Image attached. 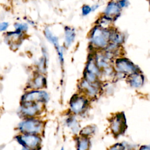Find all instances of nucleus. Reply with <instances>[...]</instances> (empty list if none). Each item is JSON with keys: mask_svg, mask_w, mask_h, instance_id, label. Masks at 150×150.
<instances>
[{"mask_svg": "<svg viewBox=\"0 0 150 150\" xmlns=\"http://www.w3.org/2000/svg\"><path fill=\"white\" fill-rule=\"evenodd\" d=\"M110 30L96 25L93 28L91 33V42L97 47L103 48L108 46L110 40Z\"/></svg>", "mask_w": 150, "mask_h": 150, "instance_id": "nucleus-1", "label": "nucleus"}, {"mask_svg": "<svg viewBox=\"0 0 150 150\" xmlns=\"http://www.w3.org/2000/svg\"><path fill=\"white\" fill-rule=\"evenodd\" d=\"M18 128L23 133L38 134L42 129V124L39 120L30 119L21 122L18 125Z\"/></svg>", "mask_w": 150, "mask_h": 150, "instance_id": "nucleus-2", "label": "nucleus"}, {"mask_svg": "<svg viewBox=\"0 0 150 150\" xmlns=\"http://www.w3.org/2000/svg\"><path fill=\"white\" fill-rule=\"evenodd\" d=\"M17 139L21 144L27 149L36 148L40 142V139L39 137L30 134H26V135L18 137Z\"/></svg>", "mask_w": 150, "mask_h": 150, "instance_id": "nucleus-3", "label": "nucleus"}, {"mask_svg": "<svg viewBox=\"0 0 150 150\" xmlns=\"http://www.w3.org/2000/svg\"><path fill=\"white\" fill-rule=\"evenodd\" d=\"M121 11L122 9L120 7L117 2L113 0H110L107 3L103 11V14L110 17L114 21H115L121 15Z\"/></svg>", "mask_w": 150, "mask_h": 150, "instance_id": "nucleus-4", "label": "nucleus"}, {"mask_svg": "<svg viewBox=\"0 0 150 150\" xmlns=\"http://www.w3.org/2000/svg\"><path fill=\"white\" fill-rule=\"evenodd\" d=\"M115 65L119 72L129 74L136 72V67L127 59H118Z\"/></svg>", "mask_w": 150, "mask_h": 150, "instance_id": "nucleus-5", "label": "nucleus"}, {"mask_svg": "<svg viewBox=\"0 0 150 150\" xmlns=\"http://www.w3.org/2000/svg\"><path fill=\"white\" fill-rule=\"evenodd\" d=\"M48 98L47 94L42 91H33L23 96L22 101L24 102L35 103L36 101H45Z\"/></svg>", "mask_w": 150, "mask_h": 150, "instance_id": "nucleus-6", "label": "nucleus"}, {"mask_svg": "<svg viewBox=\"0 0 150 150\" xmlns=\"http://www.w3.org/2000/svg\"><path fill=\"white\" fill-rule=\"evenodd\" d=\"M111 128L112 131L115 134H121L125 128V119L121 114L117 115L116 117L112 118L111 122Z\"/></svg>", "mask_w": 150, "mask_h": 150, "instance_id": "nucleus-7", "label": "nucleus"}, {"mask_svg": "<svg viewBox=\"0 0 150 150\" xmlns=\"http://www.w3.org/2000/svg\"><path fill=\"white\" fill-rule=\"evenodd\" d=\"M86 104V101L82 97H76L73 98L70 103V108L75 114L81 112L84 108Z\"/></svg>", "mask_w": 150, "mask_h": 150, "instance_id": "nucleus-8", "label": "nucleus"}, {"mask_svg": "<svg viewBox=\"0 0 150 150\" xmlns=\"http://www.w3.org/2000/svg\"><path fill=\"white\" fill-rule=\"evenodd\" d=\"M39 105L35 103L25 102V104L22 108L21 112L25 115L33 116L35 115L39 111Z\"/></svg>", "mask_w": 150, "mask_h": 150, "instance_id": "nucleus-9", "label": "nucleus"}, {"mask_svg": "<svg viewBox=\"0 0 150 150\" xmlns=\"http://www.w3.org/2000/svg\"><path fill=\"white\" fill-rule=\"evenodd\" d=\"M45 36L46 37V38L50 42H52L55 46L59 56V59L60 60L61 62H63V53L60 50V47H59V45L58 43V39L56 36H55L54 35H53V33L51 32V31L48 29V28H46L45 30Z\"/></svg>", "mask_w": 150, "mask_h": 150, "instance_id": "nucleus-10", "label": "nucleus"}, {"mask_svg": "<svg viewBox=\"0 0 150 150\" xmlns=\"http://www.w3.org/2000/svg\"><path fill=\"white\" fill-rule=\"evenodd\" d=\"M128 81L132 87H139L144 83V77L141 74L135 72L129 74Z\"/></svg>", "mask_w": 150, "mask_h": 150, "instance_id": "nucleus-11", "label": "nucleus"}, {"mask_svg": "<svg viewBox=\"0 0 150 150\" xmlns=\"http://www.w3.org/2000/svg\"><path fill=\"white\" fill-rule=\"evenodd\" d=\"M81 87L90 96H94L96 94L97 92V88L96 86H94L92 83L88 82L86 80H84L81 83Z\"/></svg>", "mask_w": 150, "mask_h": 150, "instance_id": "nucleus-12", "label": "nucleus"}, {"mask_svg": "<svg viewBox=\"0 0 150 150\" xmlns=\"http://www.w3.org/2000/svg\"><path fill=\"white\" fill-rule=\"evenodd\" d=\"M113 21L114 20L112 18L103 13V15L98 19L97 25L104 29H109Z\"/></svg>", "mask_w": 150, "mask_h": 150, "instance_id": "nucleus-13", "label": "nucleus"}, {"mask_svg": "<svg viewBox=\"0 0 150 150\" xmlns=\"http://www.w3.org/2000/svg\"><path fill=\"white\" fill-rule=\"evenodd\" d=\"M64 32L66 43L67 46H69L73 42L75 38L74 30L70 26H66L64 28Z\"/></svg>", "mask_w": 150, "mask_h": 150, "instance_id": "nucleus-14", "label": "nucleus"}, {"mask_svg": "<svg viewBox=\"0 0 150 150\" xmlns=\"http://www.w3.org/2000/svg\"><path fill=\"white\" fill-rule=\"evenodd\" d=\"M110 40H111L114 43L117 45L121 43L124 40V36L122 34L118 32L117 30H110Z\"/></svg>", "mask_w": 150, "mask_h": 150, "instance_id": "nucleus-15", "label": "nucleus"}, {"mask_svg": "<svg viewBox=\"0 0 150 150\" xmlns=\"http://www.w3.org/2000/svg\"><path fill=\"white\" fill-rule=\"evenodd\" d=\"M86 71L92 73L93 74H95L97 76V74L99 73V70H98V66H97L96 62H95L93 60L89 61L87 65Z\"/></svg>", "mask_w": 150, "mask_h": 150, "instance_id": "nucleus-16", "label": "nucleus"}, {"mask_svg": "<svg viewBox=\"0 0 150 150\" xmlns=\"http://www.w3.org/2000/svg\"><path fill=\"white\" fill-rule=\"evenodd\" d=\"M44 84H45V78L41 75L38 76L35 79L33 82V85L34 87L36 88H39L42 87V86H44Z\"/></svg>", "mask_w": 150, "mask_h": 150, "instance_id": "nucleus-17", "label": "nucleus"}, {"mask_svg": "<svg viewBox=\"0 0 150 150\" xmlns=\"http://www.w3.org/2000/svg\"><path fill=\"white\" fill-rule=\"evenodd\" d=\"M78 149L84 150L87 149L89 147V141L86 138H83L79 139L78 142Z\"/></svg>", "mask_w": 150, "mask_h": 150, "instance_id": "nucleus-18", "label": "nucleus"}, {"mask_svg": "<svg viewBox=\"0 0 150 150\" xmlns=\"http://www.w3.org/2000/svg\"><path fill=\"white\" fill-rule=\"evenodd\" d=\"M15 30L22 32H25L28 29V25L26 23H16L14 25Z\"/></svg>", "mask_w": 150, "mask_h": 150, "instance_id": "nucleus-19", "label": "nucleus"}, {"mask_svg": "<svg viewBox=\"0 0 150 150\" xmlns=\"http://www.w3.org/2000/svg\"><path fill=\"white\" fill-rule=\"evenodd\" d=\"M94 131V128L91 126H87L82 129L80 134L84 137L91 135Z\"/></svg>", "mask_w": 150, "mask_h": 150, "instance_id": "nucleus-20", "label": "nucleus"}, {"mask_svg": "<svg viewBox=\"0 0 150 150\" xmlns=\"http://www.w3.org/2000/svg\"><path fill=\"white\" fill-rule=\"evenodd\" d=\"M85 78H86V80L87 81H88V82L93 83L96 81L97 75L86 71V74H85Z\"/></svg>", "mask_w": 150, "mask_h": 150, "instance_id": "nucleus-21", "label": "nucleus"}, {"mask_svg": "<svg viewBox=\"0 0 150 150\" xmlns=\"http://www.w3.org/2000/svg\"><path fill=\"white\" fill-rule=\"evenodd\" d=\"M92 11L91 6L88 4H84L81 7V14L83 16H87L90 14Z\"/></svg>", "mask_w": 150, "mask_h": 150, "instance_id": "nucleus-22", "label": "nucleus"}, {"mask_svg": "<svg viewBox=\"0 0 150 150\" xmlns=\"http://www.w3.org/2000/svg\"><path fill=\"white\" fill-rule=\"evenodd\" d=\"M117 2L118 4V5L122 9L124 8H127L130 4V2L128 0H120Z\"/></svg>", "mask_w": 150, "mask_h": 150, "instance_id": "nucleus-23", "label": "nucleus"}, {"mask_svg": "<svg viewBox=\"0 0 150 150\" xmlns=\"http://www.w3.org/2000/svg\"><path fill=\"white\" fill-rule=\"evenodd\" d=\"M9 26V23L6 22H0V31H4Z\"/></svg>", "mask_w": 150, "mask_h": 150, "instance_id": "nucleus-24", "label": "nucleus"}, {"mask_svg": "<svg viewBox=\"0 0 150 150\" xmlns=\"http://www.w3.org/2000/svg\"><path fill=\"white\" fill-rule=\"evenodd\" d=\"M98 8H99V5L97 4H94V5H93L91 6V8H92V11H96V10Z\"/></svg>", "mask_w": 150, "mask_h": 150, "instance_id": "nucleus-25", "label": "nucleus"}, {"mask_svg": "<svg viewBox=\"0 0 150 150\" xmlns=\"http://www.w3.org/2000/svg\"><path fill=\"white\" fill-rule=\"evenodd\" d=\"M113 1H116V2H118V1H120V0H113Z\"/></svg>", "mask_w": 150, "mask_h": 150, "instance_id": "nucleus-26", "label": "nucleus"}, {"mask_svg": "<svg viewBox=\"0 0 150 150\" xmlns=\"http://www.w3.org/2000/svg\"><path fill=\"white\" fill-rule=\"evenodd\" d=\"M148 2H149V6H150V0H149V1H148Z\"/></svg>", "mask_w": 150, "mask_h": 150, "instance_id": "nucleus-27", "label": "nucleus"}, {"mask_svg": "<svg viewBox=\"0 0 150 150\" xmlns=\"http://www.w3.org/2000/svg\"><path fill=\"white\" fill-rule=\"evenodd\" d=\"M147 1H149V0H147Z\"/></svg>", "mask_w": 150, "mask_h": 150, "instance_id": "nucleus-28", "label": "nucleus"}]
</instances>
